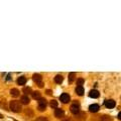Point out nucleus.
I'll use <instances>...</instances> for the list:
<instances>
[{"label": "nucleus", "mask_w": 121, "mask_h": 121, "mask_svg": "<svg viewBox=\"0 0 121 121\" xmlns=\"http://www.w3.org/2000/svg\"><path fill=\"white\" fill-rule=\"evenodd\" d=\"M32 97L33 99H40V92H39V91L32 92Z\"/></svg>", "instance_id": "nucleus-16"}, {"label": "nucleus", "mask_w": 121, "mask_h": 121, "mask_svg": "<svg viewBox=\"0 0 121 121\" xmlns=\"http://www.w3.org/2000/svg\"><path fill=\"white\" fill-rule=\"evenodd\" d=\"M35 121H48V120L47 117H44V116H39V117H37Z\"/></svg>", "instance_id": "nucleus-21"}, {"label": "nucleus", "mask_w": 121, "mask_h": 121, "mask_svg": "<svg viewBox=\"0 0 121 121\" xmlns=\"http://www.w3.org/2000/svg\"><path fill=\"white\" fill-rule=\"evenodd\" d=\"M23 92L26 94V95H27V94L31 93V89H30V88H24V89H23Z\"/></svg>", "instance_id": "nucleus-23"}, {"label": "nucleus", "mask_w": 121, "mask_h": 121, "mask_svg": "<svg viewBox=\"0 0 121 121\" xmlns=\"http://www.w3.org/2000/svg\"><path fill=\"white\" fill-rule=\"evenodd\" d=\"M20 101H21V103H22V104H28L29 102H30L28 96H26V95L22 96V97L20 98Z\"/></svg>", "instance_id": "nucleus-13"}, {"label": "nucleus", "mask_w": 121, "mask_h": 121, "mask_svg": "<svg viewBox=\"0 0 121 121\" xmlns=\"http://www.w3.org/2000/svg\"><path fill=\"white\" fill-rule=\"evenodd\" d=\"M32 79H33V81H35L36 84H39V87H43V77H41L39 74H35L33 75V77H32Z\"/></svg>", "instance_id": "nucleus-3"}, {"label": "nucleus", "mask_w": 121, "mask_h": 121, "mask_svg": "<svg viewBox=\"0 0 121 121\" xmlns=\"http://www.w3.org/2000/svg\"><path fill=\"white\" fill-rule=\"evenodd\" d=\"M118 119L121 120V112H119V114H118Z\"/></svg>", "instance_id": "nucleus-25"}, {"label": "nucleus", "mask_w": 121, "mask_h": 121, "mask_svg": "<svg viewBox=\"0 0 121 121\" xmlns=\"http://www.w3.org/2000/svg\"><path fill=\"white\" fill-rule=\"evenodd\" d=\"M101 121H112V118L109 115H103L101 117Z\"/></svg>", "instance_id": "nucleus-17"}, {"label": "nucleus", "mask_w": 121, "mask_h": 121, "mask_svg": "<svg viewBox=\"0 0 121 121\" xmlns=\"http://www.w3.org/2000/svg\"><path fill=\"white\" fill-rule=\"evenodd\" d=\"M63 80H64V78H63L62 75H56L55 77V82L56 84H60V83L63 82Z\"/></svg>", "instance_id": "nucleus-14"}, {"label": "nucleus", "mask_w": 121, "mask_h": 121, "mask_svg": "<svg viewBox=\"0 0 121 121\" xmlns=\"http://www.w3.org/2000/svg\"><path fill=\"white\" fill-rule=\"evenodd\" d=\"M25 115L28 116V117H32L33 116V112H32L31 109H26L25 110Z\"/></svg>", "instance_id": "nucleus-19"}, {"label": "nucleus", "mask_w": 121, "mask_h": 121, "mask_svg": "<svg viewBox=\"0 0 121 121\" xmlns=\"http://www.w3.org/2000/svg\"><path fill=\"white\" fill-rule=\"evenodd\" d=\"M60 100L62 101L63 103H68V102H70V96H69V94L63 93L62 95L60 96Z\"/></svg>", "instance_id": "nucleus-5"}, {"label": "nucleus", "mask_w": 121, "mask_h": 121, "mask_svg": "<svg viewBox=\"0 0 121 121\" xmlns=\"http://www.w3.org/2000/svg\"><path fill=\"white\" fill-rule=\"evenodd\" d=\"M83 84H84V80H83V79H78L77 80V85L78 86H82Z\"/></svg>", "instance_id": "nucleus-22"}, {"label": "nucleus", "mask_w": 121, "mask_h": 121, "mask_svg": "<svg viewBox=\"0 0 121 121\" xmlns=\"http://www.w3.org/2000/svg\"><path fill=\"white\" fill-rule=\"evenodd\" d=\"M99 105L98 104H93V105H90V107H89V110L90 112H93V113H95V112H98L99 111Z\"/></svg>", "instance_id": "nucleus-9"}, {"label": "nucleus", "mask_w": 121, "mask_h": 121, "mask_svg": "<svg viewBox=\"0 0 121 121\" xmlns=\"http://www.w3.org/2000/svg\"><path fill=\"white\" fill-rule=\"evenodd\" d=\"M75 91L79 96H82L83 94H84V88H83V86H77V88H76Z\"/></svg>", "instance_id": "nucleus-11"}, {"label": "nucleus", "mask_w": 121, "mask_h": 121, "mask_svg": "<svg viewBox=\"0 0 121 121\" xmlns=\"http://www.w3.org/2000/svg\"><path fill=\"white\" fill-rule=\"evenodd\" d=\"M47 94H48V95H51V94H52V91H51V90H47Z\"/></svg>", "instance_id": "nucleus-24"}, {"label": "nucleus", "mask_w": 121, "mask_h": 121, "mask_svg": "<svg viewBox=\"0 0 121 121\" xmlns=\"http://www.w3.org/2000/svg\"><path fill=\"white\" fill-rule=\"evenodd\" d=\"M25 83H26V78L23 77V76L17 79V84L18 85H25Z\"/></svg>", "instance_id": "nucleus-12"}, {"label": "nucleus", "mask_w": 121, "mask_h": 121, "mask_svg": "<svg viewBox=\"0 0 121 121\" xmlns=\"http://www.w3.org/2000/svg\"><path fill=\"white\" fill-rule=\"evenodd\" d=\"M47 100L44 99V98H40L39 100V109L40 111H43L45 110V108H47Z\"/></svg>", "instance_id": "nucleus-2"}, {"label": "nucleus", "mask_w": 121, "mask_h": 121, "mask_svg": "<svg viewBox=\"0 0 121 121\" xmlns=\"http://www.w3.org/2000/svg\"><path fill=\"white\" fill-rule=\"evenodd\" d=\"M75 76H76V73H74V72H73V73H70L69 74V82L70 83H72V82L75 80Z\"/></svg>", "instance_id": "nucleus-18"}, {"label": "nucleus", "mask_w": 121, "mask_h": 121, "mask_svg": "<svg viewBox=\"0 0 121 121\" xmlns=\"http://www.w3.org/2000/svg\"><path fill=\"white\" fill-rule=\"evenodd\" d=\"M10 94L12 97H18L19 96V91L17 89H11L10 90Z\"/></svg>", "instance_id": "nucleus-15"}, {"label": "nucleus", "mask_w": 121, "mask_h": 121, "mask_svg": "<svg viewBox=\"0 0 121 121\" xmlns=\"http://www.w3.org/2000/svg\"><path fill=\"white\" fill-rule=\"evenodd\" d=\"M51 107L52 108H58V102L56 100H52L51 101Z\"/></svg>", "instance_id": "nucleus-20"}, {"label": "nucleus", "mask_w": 121, "mask_h": 121, "mask_svg": "<svg viewBox=\"0 0 121 121\" xmlns=\"http://www.w3.org/2000/svg\"><path fill=\"white\" fill-rule=\"evenodd\" d=\"M9 109L12 112H15V113H18L21 111V103L19 101H16V100H13L10 102L9 104Z\"/></svg>", "instance_id": "nucleus-1"}, {"label": "nucleus", "mask_w": 121, "mask_h": 121, "mask_svg": "<svg viewBox=\"0 0 121 121\" xmlns=\"http://www.w3.org/2000/svg\"><path fill=\"white\" fill-rule=\"evenodd\" d=\"M0 107L2 109H5V110H8V106L6 104V99L3 97H0Z\"/></svg>", "instance_id": "nucleus-8"}, {"label": "nucleus", "mask_w": 121, "mask_h": 121, "mask_svg": "<svg viewBox=\"0 0 121 121\" xmlns=\"http://www.w3.org/2000/svg\"><path fill=\"white\" fill-rule=\"evenodd\" d=\"M64 115H65V112H64L63 109H59V108L56 109V111H55V116L56 117V118H62Z\"/></svg>", "instance_id": "nucleus-7"}, {"label": "nucleus", "mask_w": 121, "mask_h": 121, "mask_svg": "<svg viewBox=\"0 0 121 121\" xmlns=\"http://www.w3.org/2000/svg\"><path fill=\"white\" fill-rule=\"evenodd\" d=\"M115 105H116L115 101H114V100H112V99H110V100H106V101H105V106H106L107 108H109V109L114 108V107H115Z\"/></svg>", "instance_id": "nucleus-6"}, {"label": "nucleus", "mask_w": 121, "mask_h": 121, "mask_svg": "<svg viewBox=\"0 0 121 121\" xmlns=\"http://www.w3.org/2000/svg\"><path fill=\"white\" fill-rule=\"evenodd\" d=\"M89 96L91 98H98L99 97V92L97 90H91L89 93Z\"/></svg>", "instance_id": "nucleus-10"}, {"label": "nucleus", "mask_w": 121, "mask_h": 121, "mask_svg": "<svg viewBox=\"0 0 121 121\" xmlns=\"http://www.w3.org/2000/svg\"><path fill=\"white\" fill-rule=\"evenodd\" d=\"M71 112L76 115H77L78 113H80V105H79V103L75 102V103L71 106Z\"/></svg>", "instance_id": "nucleus-4"}, {"label": "nucleus", "mask_w": 121, "mask_h": 121, "mask_svg": "<svg viewBox=\"0 0 121 121\" xmlns=\"http://www.w3.org/2000/svg\"><path fill=\"white\" fill-rule=\"evenodd\" d=\"M0 118H3V116H2L1 114H0Z\"/></svg>", "instance_id": "nucleus-26"}, {"label": "nucleus", "mask_w": 121, "mask_h": 121, "mask_svg": "<svg viewBox=\"0 0 121 121\" xmlns=\"http://www.w3.org/2000/svg\"><path fill=\"white\" fill-rule=\"evenodd\" d=\"M64 121H70V120H64Z\"/></svg>", "instance_id": "nucleus-27"}]
</instances>
